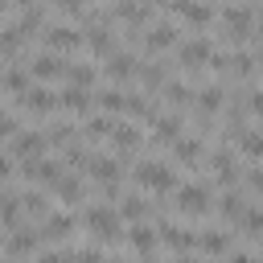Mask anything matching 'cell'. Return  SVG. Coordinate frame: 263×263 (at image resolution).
<instances>
[{
	"label": "cell",
	"instance_id": "6da1fadb",
	"mask_svg": "<svg viewBox=\"0 0 263 263\" xmlns=\"http://www.w3.org/2000/svg\"><path fill=\"white\" fill-rule=\"evenodd\" d=\"M86 226H90V234L103 238V242L119 238V214H115L111 205H95V210L86 214Z\"/></svg>",
	"mask_w": 263,
	"mask_h": 263
},
{
	"label": "cell",
	"instance_id": "7a4b0ae2",
	"mask_svg": "<svg viewBox=\"0 0 263 263\" xmlns=\"http://www.w3.org/2000/svg\"><path fill=\"white\" fill-rule=\"evenodd\" d=\"M136 181L140 185H148V189H156V193H168L177 181H173V173L164 168V164H156V160H144L140 168H136Z\"/></svg>",
	"mask_w": 263,
	"mask_h": 263
},
{
	"label": "cell",
	"instance_id": "3957f363",
	"mask_svg": "<svg viewBox=\"0 0 263 263\" xmlns=\"http://www.w3.org/2000/svg\"><path fill=\"white\" fill-rule=\"evenodd\" d=\"M226 37H234V41H242V37H251L255 33V16H251V8H226Z\"/></svg>",
	"mask_w": 263,
	"mask_h": 263
},
{
	"label": "cell",
	"instance_id": "277c9868",
	"mask_svg": "<svg viewBox=\"0 0 263 263\" xmlns=\"http://www.w3.org/2000/svg\"><path fill=\"white\" fill-rule=\"evenodd\" d=\"M177 205H181L185 214H205V210H210V189H205V185H185V189L177 193Z\"/></svg>",
	"mask_w": 263,
	"mask_h": 263
},
{
	"label": "cell",
	"instance_id": "5b68a950",
	"mask_svg": "<svg viewBox=\"0 0 263 263\" xmlns=\"http://www.w3.org/2000/svg\"><path fill=\"white\" fill-rule=\"evenodd\" d=\"M205 62H210V41L205 37H193V41L181 45V66L185 70H201Z\"/></svg>",
	"mask_w": 263,
	"mask_h": 263
},
{
	"label": "cell",
	"instance_id": "8992f818",
	"mask_svg": "<svg viewBox=\"0 0 263 263\" xmlns=\"http://www.w3.org/2000/svg\"><path fill=\"white\" fill-rule=\"evenodd\" d=\"M33 251H37V234H33L29 226H12V238H8V255L25 259V255H33Z\"/></svg>",
	"mask_w": 263,
	"mask_h": 263
},
{
	"label": "cell",
	"instance_id": "52a82bcc",
	"mask_svg": "<svg viewBox=\"0 0 263 263\" xmlns=\"http://www.w3.org/2000/svg\"><path fill=\"white\" fill-rule=\"evenodd\" d=\"M82 37H78V29H70V25H53V29H45V45L49 49H74Z\"/></svg>",
	"mask_w": 263,
	"mask_h": 263
},
{
	"label": "cell",
	"instance_id": "ba28073f",
	"mask_svg": "<svg viewBox=\"0 0 263 263\" xmlns=\"http://www.w3.org/2000/svg\"><path fill=\"white\" fill-rule=\"evenodd\" d=\"M107 74H111L115 82H127V78H136V74H140V62H136L132 53H115V58H111V66H107Z\"/></svg>",
	"mask_w": 263,
	"mask_h": 263
},
{
	"label": "cell",
	"instance_id": "9c48e42d",
	"mask_svg": "<svg viewBox=\"0 0 263 263\" xmlns=\"http://www.w3.org/2000/svg\"><path fill=\"white\" fill-rule=\"evenodd\" d=\"M21 103H25L29 111H37V115H45V111H53V107H58V99H53L45 86H33V90H25V95H21Z\"/></svg>",
	"mask_w": 263,
	"mask_h": 263
},
{
	"label": "cell",
	"instance_id": "30bf717a",
	"mask_svg": "<svg viewBox=\"0 0 263 263\" xmlns=\"http://www.w3.org/2000/svg\"><path fill=\"white\" fill-rule=\"evenodd\" d=\"M45 148V136H37V132H16L12 136V152L16 156H37Z\"/></svg>",
	"mask_w": 263,
	"mask_h": 263
},
{
	"label": "cell",
	"instance_id": "8fae6325",
	"mask_svg": "<svg viewBox=\"0 0 263 263\" xmlns=\"http://www.w3.org/2000/svg\"><path fill=\"white\" fill-rule=\"evenodd\" d=\"M86 168H90V173H95L107 189L119 181V164H115V160H107V156H90V160H86Z\"/></svg>",
	"mask_w": 263,
	"mask_h": 263
},
{
	"label": "cell",
	"instance_id": "7c38bea8",
	"mask_svg": "<svg viewBox=\"0 0 263 263\" xmlns=\"http://www.w3.org/2000/svg\"><path fill=\"white\" fill-rule=\"evenodd\" d=\"M173 8H177L185 21H193V25H210V16H214L201 0H173Z\"/></svg>",
	"mask_w": 263,
	"mask_h": 263
},
{
	"label": "cell",
	"instance_id": "4fadbf2b",
	"mask_svg": "<svg viewBox=\"0 0 263 263\" xmlns=\"http://www.w3.org/2000/svg\"><path fill=\"white\" fill-rule=\"evenodd\" d=\"M33 74H37V78H45V82H49V78H62V74H66V62H62V58H53V53H41V58L33 62Z\"/></svg>",
	"mask_w": 263,
	"mask_h": 263
},
{
	"label": "cell",
	"instance_id": "5bb4252c",
	"mask_svg": "<svg viewBox=\"0 0 263 263\" xmlns=\"http://www.w3.org/2000/svg\"><path fill=\"white\" fill-rule=\"evenodd\" d=\"M197 247H201L205 255H226V251H230V238H226L222 230H201V234H197Z\"/></svg>",
	"mask_w": 263,
	"mask_h": 263
},
{
	"label": "cell",
	"instance_id": "9a60e30c",
	"mask_svg": "<svg viewBox=\"0 0 263 263\" xmlns=\"http://www.w3.org/2000/svg\"><path fill=\"white\" fill-rule=\"evenodd\" d=\"M144 41H148V49H168V45L177 41V29L160 21V25H152V29H148V37H144Z\"/></svg>",
	"mask_w": 263,
	"mask_h": 263
},
{
	"label": "cell",
	"instance_id": "2e32d148",
	"mask_svg": "<svg viewBox=\"0 0 263 263\" xmlns=\"http://www.w3.org/2000/svg\"><path fill=\"white\" fill-rule=\"evenodd\" d=\"M62 103L70 107V111H78V115H90V95H86V86H66V95H62Z\"/></svg>",
	"mask_w": 263,
	"mask_h": 263
},
{
	"label": "cell",
	"instance_id": "e0dca14e",
	"mask_svg": "<svg viewBox=\"0 0 263 263\" xmlns=\"http://www.w3.org/2000/svg\"><path fill=\"white\" fill-rule=\"evenodd\" d=\"M214 173H218V181L226 185V181H234L238 177V160H234V152H214Z\"/></svg>",
	"mask_w": 263,
	"mask_h": 263
},
{
	"label": "cell",
	"instance_id": "ac0fdd59",
	"mask_svg": "<svg viewBox=\"0 0 263 263\" xmlns=\"http://www.w3.org/2000/svg\"><path fill=\"white\" fill-rule=\"evenodd\" d=\"M160 238H164L173 251H189V247H197V234H189V230H181V226H164Z\"/></svg>",
	"mask_w": 263,
	"mask_h": 263
},
{
	"label": "cell",
	"instance_id": "d6986e66",
	"mask_svg": "<svg viewBox=\"0 0 263 263\" xmlns=\"http://www.w3.org/2000/svg\"><path fill=\"white\" fill-rule=\"evenodd\" d=\"M25 173H29V177H37V181H58V177H62L58 160H29V164H25Z\"/></svg>",
	"mask_w": 263,
	"mask_h": 263
},
{
	"label": "cell",
	"instance_id": "ffe728a7",
	"mask_svg": "<svg viewBox=\"0 0 263 263\" xmlns=\"http://www.w3.org/2000/svg\"><path fill=\"white\" fill-rule=\"evenodd\" d=\"M70 230H74V218H70V214L45 218V234H49V238H70Z\"/></svg>",
	"mask_w": 263,
	"mask_h": 263
},
{
	"label": "cell",
	"instance_id": "44dd1931",
	"mask_svg": "<svg viewBox=\"0 0 263 263\" xmlns=\"http://www.w3.org/2000/svg\"><path fill=\"white\" fill-rule=\"evenodd\" d=\"M132 247H136L140 255H152V251H156V234H152V226H132Z\"/></svg>",
	"mask_w": 263,
	"mask_h": 263
},
{
	"label": "cell",
	"instance_id": "7402d4cb",
	"mask_svg": "<svg viewBox=\"0 0 263 263\" xmlns=\"http://www.w3.org/2000/svg\"><path fill=\"white\" fill-rule=\"evenodd\" d=\"M140 78H144V86L148 90H160L168 78H164V66L160 62H148V66H140Z\"/></svg>",
	"mask_w": 263,
	"mask_h": 263
},
{
	"label": "cell",
	"instance_id": "603a6c76",
	"mask_svg": "<svg viewBox=\"0 0 263 263\" xmlns=\"http://www.w3.org/2000/svg\"><path fill=\"white\" fill-rule=\"evenodd\" d=\"M222 99H226V90H222V86H205V90L197 95V111H218V107H222Z\"/></svg>",
	"mask_w": 263,
	"mask_h": 263
},
{
	"label": "cell",
	"instance_id": "cb8c5ba5",
	"mask_svg": "<svg viewBox=\"0 0 263 263\" xmlns=\"http://www.w3.org/2000/svg\"><path fill=\"white\" fill-rule=\"evenodd\" d=\"M177 132H181V119L177 115H156V140L164 144V140H177Z\"/></svg>",
	"mask_w": 263,
	"mask_h": 263
},
{
	"label": "cell",
	"instance_id": "d4e9b609",
	"mask_svg": "<svg viewBox=\"0 0 263 263\" xmlns=\"http://www.w3.org/2000/svg\"><path fill=\"white\" fill-rule=\"evenodd\" d=\"M111 132H115V148H123V152L140 144V132H136V123H119V127H111Z\"/></svg>",
	"mask_w": 263,
	"mask_h": 263
},
{
	"label": "cell",
	"instance_id": "484cf974",
	"mask_svg": "<svg viewBox=\"0 0 263 263\" xmlns=\"http://www.w3.org/2000/svg\"><path fill=\"white\" fill-rule=\"evenodd\" d=\"M177 160L181 164H193V160H201V140H177Z\"/></svg>",
	"mask_w": 263,
	"mask_h": 263
},
{
	"label": "cell",
	"instance_id": "4316f807",
	"mask_svg": "<svg viewBox=\"0 0 263 263\" xmlns=\"http://www.w3.org/2000/svg\"><path fill=\"white\" fill-rule=\"evenodd\" d=\"M86 41H90V49H95V53H111V33H107V29L90 25V29H86Z\"/></svg>",
	"mask_w": 263,
	"mask_h": 263
},
{
	"label": "cell",
	"instance_id": "83f0119b",
	"mask_svg": "<svg viewBox=\"0 0 263 263\" xmlns=\"http://www.w3.org/2000/svg\"><path fill=\"white\" fill-rule=\"evenodd\" d=\"M66 78H70V86H90L95 82V70L82 66V62H74V66H66Z\"/></svg>",
	"mask_w": 263,
	"mask_h": 263
},
{
	"label": "cell",
	"instance_id": "f1b7e54d",
	"mask_svg": "<svg viewBox=\"0 0 263 263\" xmlns=\"http://www.w3.org/2000/svg\"><path fill=\"white\" fill-rule=\"evenodd\" d=\"M41 21H45V12H41L37 4H33V8H25V16H21V25H16V29H21V37H29L33 29H41Z\"/></svg>",
	"mask_w": 263,
	"mask_h": 263
},
{
	"label": "cell",
	"instance_id": "f546056e",
	"mask_svg": "<svg viewBox=\"0 0 263 263\" xmlns=\"http://www.w3.org/2000/svg\"><path fill=\"white\" fill-rule=\"evenodd\" d=\"M0 222L12 230V226H21V201H12V197H4L0 201Z\"/></svg>",
	"mask_w": 263,
	"mask_h": 263
},
{
	"label": "cell",
	"instance_id": "4dcf8cb0",
	"mask_svg": "<svg viewBox=\"0 0 263 263\" xmlns=\"http://www.w3.org/2000/svg\"><path fill=\"white\" fill-rule=\"evenodd\" d=\"M164 95H168L177 107H185V103H193V99H197V95H193L189 86H181V82H164Z\"/></svg>",
	"mask_w": 263,
	"mask_h": 263
},
{
	"label": "cell",
	"instance_id": "1f68e13d",
	"mask_svg": "<svg viewBox=\"0 0 263 263\" xmlns=\"http://www.w3.org/2000/svg\"><path fill=\"white\" fill-rule=\"evenodd\" d=\"M58 193H62L66 201H78V197H82V181H78V177H58Z\"/></svg>",
	"mask_w": 263,
	"mask_h": 263
},
{
	"label": "cell",
	"instance_id": "d6a6232c",
	"mask_svg": "<svg viewBox=\"0 0 263 263\" xmlns=\"http://www.w3.org/2000/svg\"><path fill=\"white\" fill-rule=\"evenodd\" d=\"M238 222H242V230H247V234H263V210H242V214H238Z\"/></svg>",
	"mask_w": 263,
	"mask_h": 263
},
{
	"label": "cell",
	"instance_id": "836d02e7",
	"mask_svg": "<svg viewBox=\"0 0 263 263\" xmlns=\"http://www.w3.org/2000/svg\"><path fill=\"white\" fill-rule=\"evenodd\" d=\"M238 140H242V152L247 156H263V132H242Z\"/></svg>",
	"mask_w": 263,
	"mask_h": 263
},
{
	"label": "cell",
	"instance_id": "e575fe53",
	"mask_svg": "<svg viewBox=\"0 0 263 263\" xmlns=\"http://www.w3.org/2000/svg\"><path fill=\"white\" fill-rule=\"evenodd\" d=\"M4 82H8V90H16V95H25V90H29V74H25V70H8V74H4Z\"/></svg>",
	"mask_w": 263,
	"mask_h": 263
},
{
	"label": "cell",
	"instance_id": "d590c367",
	"mask_svg": "<svg viewBox=\"0 0 263 263\" xmlns=\"http://www.w3.org/2000/svg\"><path fill=\"white\" fill-rule=\"evenodd\" d=\"M107 132H111V115H99V119L86 123V140H99V136H107Z\"/></svg>",
	"mask_w": 263,
	"mask_h": 263
},
{
	"label": "cell",
	"instance_id": "8d00e7d4",
	"mask_svg": "<svg viewBox=\"0 0 263 263\" xmlns=\"http://www.w3.org/2000/svg\"><path fill=\"white\" fill-rule=\"evenodd\" d=\"M45 140H49V144H70V140H74V127H70V123H53Z\"/></svg>",
	"mask_w": 263,
	"mask_h": 263
},
{
	"label": "cell",
	"instance_id": "74e56055",
	"mask_svg": "<svg viewBox=\"0 0 263 263\" xmlns=\"http://www.w3.org/2000/svg\"><path fill=\"white\" fill-rule=\"evenodd\" d=\"M21 49V29H4L0 33V53H16Z\"/></svg>",
	"mask_w": 263,
	"mask_h": 263
},
{
	"label": "cell",
	"instance_id": "f35d334b",
	"mask_svg": "<svg viewBox=\"0 0 263 263\" xmlns=\"http://www.w3.org/2000/svg\"><path fill=\"white\" fill-rule=\"evenodd\" d=\"M21 210H25V214H37V218H41V214H45V197H41V193H25Z\"/></svg>",
	"mask_w": 263,
	"mask_h": 263
},
{
	"label": "cell",
	"instance_id": "ab89813d",
	"mask_svg": "<svg viewBox=\"0 0 263 263\" xmlns=\"http://www.w3.org/2000/svg\"><path fill=\"white\" fill-rule=\"evenodd\" d=\"M119 214H123V218H144V214H148V205H144L140 197H127V201L119 205Z\"/></svg>",
	"mask_w": 263,
	"mask_h": 263
},
{
	"label": "cell",
	"instance_id": "60d3db41",
	"mask_svg": "<svg viewBox=\"0 0 263 263\" xmlns=\"http://www.w3.org/2000/svg\"><path fill=\"white\" fill-rule=\"evenodd\" d=\"M222 214H226V218H238V214H242V193H226V197H222Z\"/></svg>",
	"mask_w": 263,
	"mask_h": 263
},
{
	"label": "cell",
	"instance_id": "b9f144b4",
	"mask_svg": "<svg viewBox=\"0 0 263 263\" xmlns=\"http://www.w3.org/2000/svg\"><path fill=\"white\" fill-rule=\"evenodd\" d=\"M8 136H16V119L12 115H0V140H8Z\"/></svg>",
	"mask_w": 263,
	"mask_h": 263
},
{
	"label": "cell",
	"instance_id": "7bdbcfd3",
	"mask_svg": "<svg viewBox=\"0 0 263 263\" xmlns=\"http://www.w3.org/2000/svg\"><path fill=\"white\" fill-rule=\"evenodd\" d=\"M70 263H103V259H99V251H78V255H70Z\"/></svg>",
	"mask_w": 263,
	"mask_h": 263
},
{
	"label": "cell",
	"instance_id": "ee69618b",
	"mask_svg": "<svg viewBox=\"0 0 263 263\" xmlns=\"http://www.w3.org/2000/svg\"><path fill=\"white\" fill-rule=\"evenodd\" d=\"M53 4H58L62 12H82V8H86V0H53Z\"/></svg>",
	"mask_w": 263,
	"mask_h": 263
},
{
	"label": "cell",
	"instance_id": "f6af8a7d",
	"mask_svg": "<svg viewBox=\"0 0 263 263\" xmlns=\"http://www.w3.org/2000/svg\"><path fill=\"white\" fill-rule=\"evenodd\" d=\"M247 181H251V189H255V193H263V168H251V173H247Z\"/></svg>",
	"mask_w": 263,
	"mask_h": 263
},
{
	"label": "cell",
	"instance_id": "bcb514c9",
	"mask_svg": "<svg viewBox=\"0 0 263 263\" xmlns=\"http://www.w3.org/2000/svg\"><path fill=\"white\" fill-rule=\"evenodd\" d=\"M247 107H251V111H255V115H263V90H255V95H251V103H247Z\"/></svg>",
	"mask_w": 263,
	"mask_h": 263
},
{
	"label": "cell",
	"instance_id": "7dc6e473",
	"mask_svg": "<svg viewBox=\"0 0 263 263\" xmlns=\"http://www.w3.org/2000/svg\"><path fill=\"white\" fill-rule=\"evenodd\" d=\"M37 263H66V255H58V251H45Z\"/></svg>",
	"mask_w": 263,
	"mask_h": 263
},
{
	"label": "cell",
	"instance_id": "c3c4849f",
	"mask_svg": "<svg viewBox=\"0 0 263 263\" xmlns=\"http://www.w3.org/2000/svg\"><path fill=\"white\" fill-rule=\"evenodd\" d=\"M8 173H12V160H8V156H0V181H4Z\"/></svg>",
	"mask_w": 263,
	"mask_h": 263
},
{
	"label": "cell",
	"instance_id": "681fc988",
	"mask_svg": "<svg viewBox=\"0 0 263 263\" xmlns=\"http://www.w3.org/2000/svg\"><path fill=\"white\" fill-rule=\"evenodd\" d=\"M230 263H255V259H251V255H234Z\"/></svg>",
	"mask_w": 263,
	"mask_h": 263
},
{
	"label": "cell",
	"instance_id": "f907efd6",
	"mask_svg": "<svg viewBox=\"0 0 263 263\" xmlns=\"http://www.w3.org/2000/svg\"><path fill=\"white\" fill-rule=\"evenodd\" d=\"M16 4H21V8H33V0H16Z\"/></svg>",
	"mask_w": 263,
	"mask_h": 263
},
{
	"label": "cell",
	"instance_id": "816d5d0a",
	"mask_svg": "<svg viewBox=\"0 0 263 263\" xmlns=\"http://www.w3.org/2000/svg\"><path fill=\"white\" fill-rule=\"evenodd\" d=\"M181 263H197V259H189V255H185V259H181Z\"/></svg>",
	"mask_w": 263,
	"mask_h": 263
},
{
	"label": "cell",
	"instance_id": "f5cc1de1",
	"mask_svg": "<svg viewBox=\"0 0 263 263\" xmlns=\"http://www.w3.org/2000/svg\"><path fill=\"white\" fill-rule=\"evenodd\" d=\"M103 263H123V259H103Z\"/></svg>",
	"mask_w": 263,
	"mask_h": 263
},
{
	"label": "cell",
	"instance_id": "db71d44e",
	"mask_svg": "<svg viewBox=\"0 0 263 263\" xmlns=\"http://www.w3.org/2000/svg\"><path fill=\"white\" fill-rule=\"evenodd\" d=\"M4 4H8V0H0V12H4Z\"/></svg>",
	"mask_w": 263,
	"mask_h": 263
},
{
	"label": "cell",
	"instance_id": "11a10c76",
	"mask_svg": "<svg viewBox=\"0 0 263 263\" xmlns=\"http://www.w3.org/2000/svg\"><path fill=\"white\" fill-rule=\"evenodd\" d=\"M0 78H4V66H0Z\"/></svg>",
	"mask_w": 263,
	"mask_h": 263
},
{
	"label": "cell",
	"instance_id": "9f6ffc18",
	"mask_svg": "<svg viewBox=\"0 0 263 263\" xmlns=\"http://www.w3.org/2000/svg\"><path fill=\"white\" fill-rule=\"evenodd\" d=\"M0 201H4V197H0Z\"/></svg>",
	"mask_w": 263,
	"mask_h": 263
}]
</instances>
